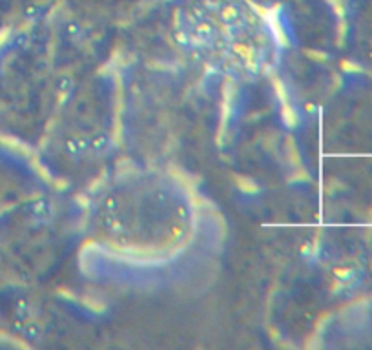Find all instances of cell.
I'll return each mask as SVG.
<instances>
[{
  "mask_svg": "<svg viewBox=\"0 0 372 350\" xmlns=\"http://www.w3.org/2000/svg\"><path fill=\"white\" fill-rule=\"evenodd\" d=\"M29 213H31V217L37 219V221L48 223L53 215V208L48 199H39V201H35L29 206Z\"/></svg>",
  "mask_w": 372,
  "mask_h": 350,
  "instance_id": "1",
  "label": "cell"
},
{
  "mask_svg": "<svg viewBox=\"0 0 372 350\" xmlns=\"http://www.w3.org/2000/svg\"><path fill=\"white\" fill-rule=\"evenodd\" d=\"M64 150L72 157H80L82 153L90 150V141H86V139H66Z\"/></svg>",
  "mask_w": 372,
  "mask_h": 350,
  "instance_id": "2",
  "label": "cell"
},
{
  "mask_svg": "<svg viewBox=\"0 0 372 350\" xmlns=\"http://www.w3.org/2000/svg\"><path fill=\"white\" fill-rule=\"evenodd\" d=\"M219 16H221V21H223L224 24L234 26L241 21V11L236 4H224L223 8L219 9Z\"/></svg>",
  "mask_w": 372,
  "mask_h": 350,
  "instance_id": "3",
  "label": "cell"
},
{
  "mask_svg": "<svg viewBox=\"0 0 372 350\" xmlns=\"http://www.w3.org/2000/svg\"><path fill=\"white\" fill-rule=\"evenodd\" d=\"M110 146H112V141H110V137L106 133H99V135H93V137L90 139V150H92L93 153H97V155L106 153L110 150Z\"/></svg>",
  "mask_w": 372,
  "mask_h": 350,
  "instance_id": "4",
  "label": "cell"
},
{
  "mask_svg": "<svg viewBox=\"0 0 372 350\" xmlns=\"http://www.w3.org/2000/svg\"><path fill=\"white\" fill-rule=\"evenodd\" d=\"M102 210H104L106 215H117V212L120 210V205L119 201H117V197H108L104 201V205H102Z\"/></svg>",
  "mask_w": 372,
  "mask_h": 350,
  "instance_id": "5",
  "label": "cell"
},
{
  "mask_svg": "<svg viewBox=\"0 0 372 350\" xmlns=\"http://www.w3.org/2000/svg\"><path fill=\"white\" fill-rule=\"evenodd\" d=\"M66 33H68V36L72 41H77V39L82 35V29H80V26L77 24V22H68V24H66Z\"/></svg>",
  "mask_w": 372,
  "mask_h": 350,
  "instance_id": "6",
  "label": "cell"
},
{
  "mask_svg": "<svg viewBox=\"0 0 372 350\" xmlns=\"http://www.w3.org/2000/svg\"><path fill=\"white\" fill-rule=\"evenodd\" d=\"M72 86H73V82H72V79H69V77H62V79H60L59 89L62 91V95H66V93L72 91Z\"/></svg>",
  "mask_w": 372,
  "mask_h": 350,
  "instance_id": "7",
  "label": "cell"
}]
</instances>
